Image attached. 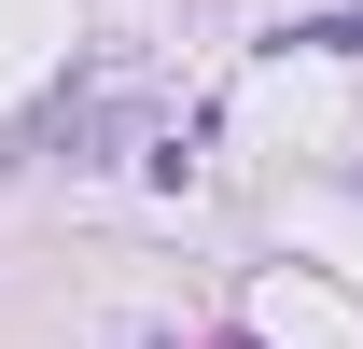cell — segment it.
Instances as JSON below:
<instances>
[{
    "label": "cell",
    "instance_id": "cell-1",
    "mask_svg": "<svg viewBox=\"0 0 363 349\" xmlns=\"http://www.w3.org/2000/svg\"><path fill=\"white\" fill-rule=\"evenodd\" d=\"M279 56H363V14H294Z\"/></svg>",
    "mask_w": 363,
    "mask_h": 349
},
{
    "label": "cell",
    "instance_id": "cell-2",
    "mask_svg": "<svg viewBox=\"0 0 363 349\" xmlns=\"http://www.w3.org/2000/svg\"><path fill=\"white\" fill-rule=\"evenodd\" d=\"M224 349H252V336H224Z\"/></svg>",
    "mask_w": 363,
    "mask_h": 349
}]
</instances>
